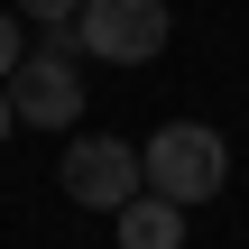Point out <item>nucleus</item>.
Returning <instances> with one entry per match:
<instances>
[{
  "label": "nucleus",
  "instance_id": "1",
  "mask_svg": "<svg viewBox=\"0 0 249 249\" xmlns=\"http://www.w3.org/2000/svg\"><path fill=\"white\" fill-rule=\"evenodd\" d=\"M139 185L166 194V203H213L231 185V139L213 120H166L148 148H139Z\"/></svg>",
  "mask_w": 249,
  "mask_h": 249
},
{
  "label": "nucleus",
  "instance_id": "2",
  "mask_svg": "<svg viewBox=\"0 0 249 249\" xmlns=\"http://www.w3.org/2000/svg\"><path fill=\"white\" fill-rule=\"evenodd\" d=\"M176 37V9L166 0H83L74 9V46L102 55V65H157Z\"/></svg>",
  "mask_w": 249,
  "mask_h": 249
},
{
  "label": "nucleus",
  "instance_id": "3",
  "mask_svg": "<svg viewBox=\"0 0 249 249\" xmlns=\"http://www.w3.org/2000/svg\"><path fill=\"white\" fill-rule=\"evenodd\" d=\"M0 83H9V111H18L28 129H74V120H83V74H74V55H55V46L18 55Z\"/></svg>",
  "mask_w": 249,
  "mask_h": 249
},
{
  "label": "nucleus",
  "instance_id": "4",
  "mask_svg": "<svg viewBox=\"0 0 249 249\" xmlns=\"http://www.w3.org/2000/svg\"><path fill=\"white\" fill-rule=\"evenodd\" d=\"M55 185H65L83 213H120V203L139 194V148H129V139H111V129H92V139H74V148H65Z\"/></svg>",
  "mask_w": 249,
  "mask_h": 249
},
{
  "label": "nucleus",
  "instance_id": "5",
  "mask_svg": "<svg viewBox=\"0 0 249 249\" xmlns=\"http://www.w3.org/2000/svg\"><path fill=\"white\" fill-rule=\"evenodd\" d=\"M111 222H120V249H185V203H166V194H148V185H139Z\"/></svg>",
  "mask_w": 249,
  "mask_h": 249
},
{
  "label": "nucleus",
  "instance_id": "6",
  "mask_svg": "<svg viewBox=\"0 0 249 249\" xmlns=\"http://www.w3.org/2000/svg\"><path fill=\"white\" fill-rule=\"evenodd\" d=\"M9 9H18V18H37V28H65L83 0H9Z\"/></svg>",
  "mask_w": 249,
  "mask_h": 249
},
{
  "label": "nucleus",
  "instance_id": "7",
  "mask_svg": "<svg viewBox=\"0 0 249 249\" xmlns=\"http://www.w3.org/2000/svg\"><path fill=\"white\" fill-rule=\"evenodd\" d=\"M18 65V9H0V74Z\"/></svg>",
  "mask_w": 249,
  "mask_h": 249
},
{
  "label": "nucleus",
  "instance_id": "8",
  "mask_svg": "<svg viewBox=\"0 0 249 249\" xmlns=\"http://www.w3.org/2000/svg\"><path fill=\"white\" fill-rule=\"evenodd\" d=\"M9 129H18V111H9V83H0V148H9Z\"/></svg>",
  "mask_w": 249,
  "mask_h": 249
}]
</instances>
